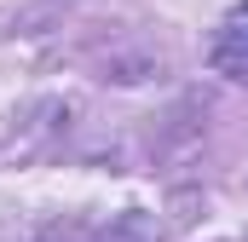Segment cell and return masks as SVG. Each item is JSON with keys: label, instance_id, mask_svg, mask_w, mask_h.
Here are the masks:
<instances>
[{"label": "cell", "instance_id": "1", "mask_svg": "<svg viewBox=\"0 0 248 242\" xmlns=\"http://www.w3.org/2000/svg\"><path fill=\"white\" fill-rule=\"evenodd\" d=\"M214 69L231 75V81H248V6L219 23V35H214Z\"/></svg>", "mask_w": 248, "mask_h": 242}]
</instances>
